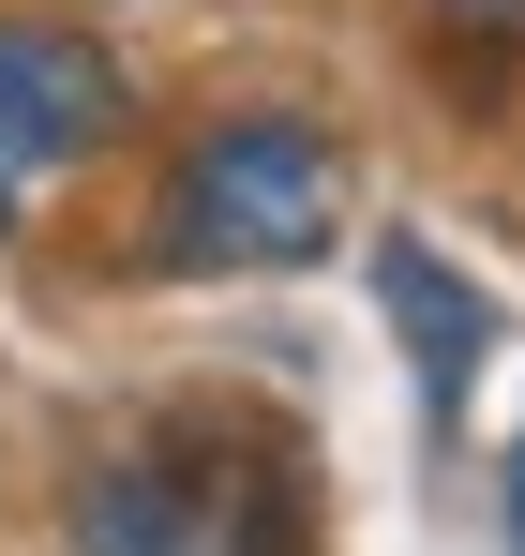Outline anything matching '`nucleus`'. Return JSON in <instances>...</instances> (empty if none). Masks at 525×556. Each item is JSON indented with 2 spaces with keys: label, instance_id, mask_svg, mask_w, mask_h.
Masks as SVG:
<instances>
[{
  "label": "nucleus",
  "instance_id": "obj_1",
  "mask_svg": "<svg viewBox=\"0 0 525 556\" xmlns=\"http://www.w3.org/2000/svg\"><path fill=\"white\" fill-rule=\"evenodd\" d=\"M76 556H316L300 452L256 406H151L76 452Z\"/></svg>",
  "mask_w": 525,
  "mask_h": 556
},
{
  "label": "nucleus",
  "instance_id": "obj_2",
  "mask_svg": "<svg viewBox=\"0 0 525 556\" xmlns=\"http://www.w3.org/2000/svg\"><path fill=\"white\" fill-rule=\"evenodd\" d=\"M346 241V151L300 105H226L166 136L136 195V271H316Z\"/></svg>",
  "mask_w": 525,
  "mask_h": 556
},
{
  "label": "nucleus",
  "instance_id": "obj_3",
  "mask_svg": "<svg viewBox=\"0 0 525 556\" xmlns=\"http://www.w3.org/2000/svg\"><path fill=\"white\" fill-rule=\"evenodd\" d=\"M120 121H136V91H120V61L90 46L76 15H0V241L76 166H105Z\"/></svg>",
  "mask_w": 525,
  "mask_h": 556
},
{
  "label": "nucleus",
  "instance_id": "obj_4",
  "mask_svg": "<svg viewBox=\"0 0 525 556\" xmlns=\"http://www.w3.org/2000/svg\"><path fill=\"white\" fill-rule=\"evenodd\" d=\"M375 301H390V331H406V362H421V391H465V362H481V346H496V301H481V286L450 271L436 241H375Z\"/></svg>",
  "mask_w": 525,
  "mask_h": 556
},
{
  "label": "nucleus",
  "instance_id": "obj_5",
  "mask_svg": "<svg viewBox=\"0 0 525 556\" xmlns=\"http://www.w3.org/2000/svg\"><path fill=\"white\" fill-rule=\"evenodd\" d=\"M496 527H511V556H525V437H511V481H496Z\"/></svg>",
  "mask_w": 525,
  "mask_h": 556
},
{
  "label": "nucleus",
  "instance_id": "obj_6",
  "mask_svg": "<svg viewBox=\"0 0 525 556\" xmlns=\"http://www.w3.org/2000/svg\"><path fill=\"white\" fill-rule=\"evenodd\" d=\"M450 15H465V30H525V0H450Z\"/></svg>",
  "mask_w": 525,
  "mask_h": 556
}]
</instances>
